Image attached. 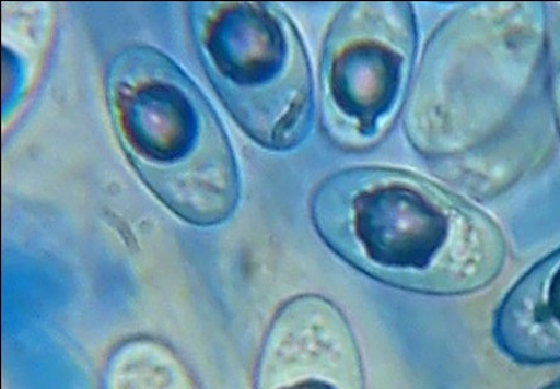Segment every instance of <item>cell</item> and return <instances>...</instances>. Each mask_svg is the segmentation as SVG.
Here are the masks:
<instances>
[{"mask_svg":"<svg viewBox=\"0 0 560 389\" xmlns=\"http://www.w3.org/2000/svg\"><path fill=\"white\" fill-rule=\"evenodd\" d=\"M418 33L404 3H354L330 27L322 58V117L338 146L363 150L385 137L409 89Z\"/></svg>","mask_w":560,"mask_h":389,"instance_id":"5b68a950","label":"cell"},{"mask_svg":"<svg viewBox=\"0 0 560 389\" xmlns=\"http://www.w3.org/2000/svg\"><path fill=\"white\" fill-rule=\"evenodd\" d=\"M118 142L141 180L185 222H225L240 200V174L219 118L188 74L148 46L118 55L107 75Z\"/></svg>","mask_w":560,"mask_h":389,"instance_id":"3957f363","label":"cell"},{"mask_svg":"<svg viewBox=\"0 0 560 389\" xmlns=\"http://www.w3.org/2000/svg\"><path fill=\"white\" fill-rule=\"evenodd\" d=\"M556 113H557V121H558V127H559V132H560V74H559V78H558L557 84H556Z\"/></svg>","mask_w":560,"mask_h":389,"instance_id":"ba28073f","label":"cell"},{"mask_svg":"<svg viewBox=\"0 0 560 389\" xmlns=\"http://www.w3.org/2000/svg\"><path fill=\"white\" fill-rule=\"evenodd\" d=\"M301 382L288 386L283 389H339L334 382H330L329 377L317 375H310V377L302 378Z\"/></svg>","mask_w":560,"mask_h":389,"instance_id":"52a82bcc","label":"cell"},{"mask_svg":"<svg viewBox=\"0 0 560 389\" xmlns=\"http://www.w3.org/2000/svg\"><path fill=\"white\" fill-rule=\"evenodd\" d=\"M494 341L522 365L560 363V249L533 267L497 311Z\"/></svg>","mask_w":560,"mask_h":389,"instance_id":"8992f818","label":"cell"},{"mask_svg":"<svg viewBox=\"0 0 560 389\" xmlns=\"http://www.w3.org/2000/svg\"><path fill=\"white\" fill-rule=\"evenodd\" d=\"M545 389H560V380H558V382H556L553 385L548 386Z\"/></svg>","mask_w":560,"mask_h":389,"instance_id":"9c48e42d","label":"cell"},{"mask_svg":"<svg viewBox=\"0 0 560 389\" xmlns=\"http://www.w3.org/2000/svg\"><path fill=\"white\" fill-rule=\"evenodd\" d=\"M312 217L347 263L407 291L477 292L504 264L505 243L493 220L398 168L353 167L328 177L314 193Z\"/></svg>","mask_w":560,"mask_h":389,"instance_id":"6da1fadb","label":"cell"},{"mask_svg":"<svg viewBox=\"0 0 560 389\" xmlns=\"http://www.w3.org/2000/svg\"><path fill=\"white\" fill-rule=\"evenodd\" d=\"M523 10L471 8L432 37L407 107V133L429 160L465 179L515 158L530 140L542 35Z\"/></svg>","mask_w":560,"mask_h":389,"instance_id":"7a4b0ae2","label":"cell"},{"mask_svg":"<svg viewBox=\"0 0 560 389\" xmlns=\"http://www.w3.org/2000/svg\"><path fill=\"white\" fill-rule=\"evenodd\" d=\"M194 21L203 67L235 121L262 148L299 146L311 131L313 83L292 21L260 3L207 4Z\"/></svg>","mask_w":560,"mask_h":389,"instance_id":"277c9868","label":"cell"}]
</instances>
